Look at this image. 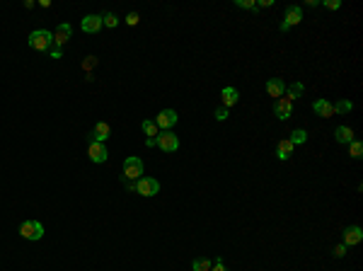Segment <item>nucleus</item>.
<instances>
[{
    "mask_svg": "<svg viewBox=\"0 0 363 271\" xmlns=\"http://www.w3.org/2000/svg\"><path fill=\"white\" fill-rule=\"evenodd\" d=\"M293 145H300V143H305L308 141V131H303V128H295L293 133H290V138H288Z\"/></svg>",
    "mask_w": 363,
    "mask_h": 271,
    "instance_id": "22",
    "label": "nucleus"
},
{
    "mask_svg": "<svg viewBox=\"0 0 363 271\" xmlns=\"http://www.w3.org/2000/svg\"><path fill=\"white\" fill-rule=\"evenodd\" d=\"M272 5H273V0H262L257 7H272Z\"/></svg>",
    "mask_w": 363,
    "mask_h": 271,
    "instance_id": "33",
    "label": "nucleus"
},
{
    "mask_svg": "<svg viewBox=\"0 0 363 271\" xmlns=\"http://www.w3.org/2000/svg\"><path fill=\"white\" fill-rule=\"evenodd\" d=\"M124 177L126 180H141L143 177V160L136 158V155L126 158L124 160Z\"/></svg>",
    "mask_w": 363,
    "mask_h": 271,
    "instance_id": "4",
    "label": "nucleus"
},
{
    "mask_svg": "<svg viewBox=\"0 0 363 271\" xmlns=\"http://www.w3.org/2000/svg\"><path fill=\"white\" fill-rule=\"evenodd\" d=\"M177 111L175 109H163L158 116H155V126L158 128H163V131H172V126L177 124Z\"/></svg>",
    "mask_w": 363,
    "mask_h": 271,
    "instance_id": "6",
    "label": "nucleus"
},
{
    "mask_svg": "<svg viewBox=\"0 0 363 271\" xmlns=\"http://www.w3.org/2000/svg\"><path fill=\"white\" fill-rule=\"evenodd\" d=\"M51 44H54V34L49 29H34L29 34V46L36 49V51H46Z\"/></svg>",
    "mask_w": 363,
    "mask_h": 271,
    "instance_id": "2",
    "label": "nucleus"
},
{
    "mask_svg": "<svg viewBox=\"0 0 363 271\" xmlns=\"http://www.w3.org/2000/svg\"><path fill=\"white\" fill-rule=\"evenodd\" d=\"M322 5H325L327 10H339L342 7V0H325Z\"/></svg>",
    "mask_w": 363,
    "mask_h": 271,
    "instance_id": "27",
    "label": "nucleus"
},
{
    "mask_svg": "<svg viewBox=\"0 0 363 271\" xmlns=\"http://www.w3.org/2000/svg\"><path fill=\"white\" fill-rule=\"evenodd\" d=\"M237 7H242V10H257V2L254 0H235Z\"/></svg>",
    "mask_w": 363,
    "mask_h": 271,
    "instance_id": "25",
    "label": "nucleus"
},
{
    "mask_svg": "<svg viewBox=\"0 0 363 271\" xmlns=\"http://www.w3.org/2000/svg\"><path fill=\"white\" fill-rule=\"evenodd\" d=\"M273 114H276L281 121H286L290 114H293V102L286 99V97H278V99L273 102Z\"/></svg>",
    "mask_w": 363,
    "mask_h": 271,
    "instance_id": "9",
    "label": "nucleus"
},
{
    "mask_svg": "<svg viewBox=\"0 0 363 271\" xmlns=\"http://www.w3.org/2000/svg\"><path fill=\"white\" fill-rule=\"evenodd\" d=\"M300 22H303V10L298 5H290V7H286V19L281 22V32H288L290 27H295Z\"/></svg>",
    "mask_w": 363,
    "mask_h": 271,
    "instance_id": "7",
    "label": "nucleus"
},
{
    "mask_svg": "<svg viewBox=\"0 0 363 271\" xmlns=\"http://www.w3.org/2000/svg\"><path fill=\"white\" fill-rule=\"evenodd\" d=\"M334 138L339 141V143H344V145H349L351 141H354V131L349 126H339L337 131H334Z\"/></svg>",
    "mask_w": 363,
    "mask_h": 271,
    "instance_id": "18",
    "label": "nucleus"
},
{
    "mask_svg": "<svg viewBox=\"0 0 363 271\" xmlns=\"http://www.w3.org/2000/svg\"><path fill=\"white\" fill-rule=\"evenodd\" d=\"M349 155H351L354 160H361V158H363V143H361V141H356V138H354V141L349 143Z\"/></svg>",
    "mask_w": 363,
    "mask_h": 271,
    "instance_id": "20",
    "label": "nucleus"
},
{
    "mask_svg": "<svg viewBox=\"0 0 363 271\" xmlns=\"http://www.w3.org/2000/svg\"><path fill=\"white\" fill-rule=\"evenodd\" d=\"M141 128H143V133L148 136V138H155V136L160 133V128L155 126V121H150V119H145L143 124H141Z\"/></svg>",
    "mask_w": 363,
    "mask_h": 271,
    "instance_id": "21",
    "label": "nucleus"
},
{
    "mask_svg": "<svg viewBox=\"0 0 363 271\" xmlns=\"http://www.w3.org/2000/svg\"><path fill=\"white\" fill-rule=\"evenodd\" d=\"M211 267H213V264H211V259H203V257L191 262V269H194V271H211Z\"/></svg>",
    "mask_w": 363,
    "mask_h": 271,
    "instance_id": "24",
    "label": "nucleus"
},
{
    "mask_svg": "<svg viewBox=\"0 0 363 271\" xmlns=\"http://www.w3.org/2000/svg\"><path fill=\"white\" fill-rule=\"evenodd\" d=\"M102 24H104V27H116V24H119V17L109 12V15H104V17H102Z\"/></svg>",
    "mask_w": 363,
    "mask_h": 271,
    "instance_id": "26",
    "label": "nucleus"
},
{
    "mask_svg": "<svg viewBox=\"0 0 363 271\" xmlns=\"http://www.w3.org/2000/svg\"><path fill=\"white\" fill-rule=\"evenodd\" d=\"M61 56H63L61 54V49H54V51H51V58H61Z\"/></svg>",
    "mask_w": 363,
    "mask_h": 271,
    "instance_id": "34",
    "label": "nucleus"
},
{
    "mask_svg": "<svg viewBox=\"0 0 363 271\" xmlns=\"http://www.w3.org/2000/svg\"><path fill=\"white\" fill-rule=\"evenodd\" d=\"M109 136H111V128H109L107 121H97V126L92 128V138H94L97 143H104Z\"/></svg>",
    "mask_w": 363,
    "mask_h": 271,
    "instance_id": "14",
    "label": "nucleus"
},
{
    "mask_svg": "<svg viewBox=\"0 0 363 271\" xmlns=\"http://www.w3.org/2000/svg\"><path fill=\"white\" fill-rule=\"evenodd\" d=\"M220 97H223V107H225V109L235 107L237 102H240V92H237L235 88H223Z\"/></svg>",
    "mask_w": 363,
    "mask_h": 271,
    "instance_id": "15",
    "label": "nucleus"
},
{
    "mask_svg": "<svg viewBox=\"0 0 363 271\" xmlns=\"http://www.w3.org/2000/svg\"><path fill=\"white\" fill-rule=\"evenodd\" d=\"M213 116H216L218 121H225V119H228V109H225V107L216 109V114H213Z\"/></svg>",
    "mask_w": 363,
    "mask_h": 271,
    "instance_id": "28",
    "label": "nucleus"
},
{
    "mask_svg": "<svg viewBox=\"0 0 363 271\" xmlns=\"http://www.w3.org/2000/svg\"><path fill=\"white\" fill-rule=\"evenodd\" d=\"M94 63H97V58H94V56H88V61H85V68H92Z\"/></svg>",
    "mask_w": 363,
    "mask_h": 271,
    "instance_id": "32",
    "label": "nucleus"
},
{
    "mask_svg": "<svg viewBox=\"0 0 363 271\" xmlns=\"http://www.w3.org/2000/svg\"><path fill=\"white\" fill-rule=\"evenodd\" d=\"M267 92H269V97H283L286 94V83L281 80V78H272L269 83H267Z\"/></svg>",
    "mask_w": 363,
    "mask_h": 271,
    "instance_id": "13",
    "label": "nucleus"
},
{
    "mask_svg": "<svg viewBox=\"0 0 363 271\" xmlns=\"http://www.w3.org/2000/svg\"><path fill=\"white\" fill-rule=\"evenodd\" d=\"M211 271H225V267H223V259H216V264L211 267Z\"/></svg>",
    "mask_w": 363,
    "mask_h": 271,
    "instance_id": "30",
    "label": "nucleus"
},
{
    "mask_svg": "<svg viewBox=\"0 0 363 271\" xmlns=\"http://www.w3.org/2000/svg\"><path fill=\"white\" fill-rule=\"evenodd\" d=\"M126 22H128V24H138V15H136V12H131V15L126 17Z\"/></svg>",
    "mask_w": 363,
    "mask_h": 271,
    "instance_id": "31",
    "label": "nucleus"
},
{
    "mask_svg": "<svg viewBox=\"0 0 363 271\" xmlns=\"http://www.w3.org/2000/svg\"><path fill=\"white\" fill-rule=\"evenodd\" d=\"M312 109H315V114H317V116H322V119H329V116L334 114V107H332L327 99H317V102L312 104Z\"/></svg>",
    "mask_w": 363,
    "mask_h": 271,
    "instance_id": "16",
    "label": "nucleus"
},
{
    "mask_svg": "<svg viewBox=\"0 0 363 271\" xmlns=\"http://www.w3.org/2000/svg\"><path fill=\"white\" fill-rule=\"evenodd\" d=\"M73 34V27L68 22H63V24H58V29L54 32V44H58V49L63 46V44H68V39Z\"/></svg>",
    "mask_w": 363,
    "mask_h": 271,
    "instance_id": "12",
    "label": "nucleus"
},
{
    "mask_svg": "<svg viewBox=\"0 0 363 271\" xmlns=\"http://www.w3.org/2000/svg\"><path fill=\"white\" fill-rule=\"evenodd\" d=\"M131 189L136 194H141V196H155L160 191V181L155 180V177H141V180H136V184Z\"/></svg>",
    "mask_w": 363,
    "mask_h": 271,
    "instance_id": "1",
    "label": "nucleus"
},
{
    "mask_svg": "<svg viewBox=\"0 0 363 271\" xmlns=\"http://www.w3.org/2000/svg\"><path fill=\"white\" fill-rule=\"evenodd\" d=\"M88 155H90L92 163H97V165L107 163V158H109L104 143H97V141H92V143H90V148H88Z\"/></svg>",
    "mask_w": 363,
    "mask_h": 271,
    "instance_id": "8",
    "label": "nucleus"
},
{
    "mask_svg": "<svg viewBox=\"0 0 363 271\" xmlns=\"http://www.w3.org/2000/svg\"><path fill=\"white\" fill-rule=\"evenodd\" d=\"M155 145H158L163 153H175V150H180V138H177L172 131H160V133L155 136Z\"/></svg>",
    "mask_w": 363,
    "mask_h": 271,
    "instance_id": "3",
    "label": "nucleus"
},
{
    "mask_svg": "<svg viewBox=\"0 0 363 271\" xmlns=\"http://www.w3.org/2000/svg\"><path fill=\"white\" fill-rule=\"evenodd\" d=\"M303 90H305V88H303V83H293L290 88H286V99H290V102H293V99H298V97L303 94Z\"/></svg>",
    "mask_w": 363,
    "mask_h": 271,
    "instance_id": "19",
    "label": "nucleus"
},
{
    "mask_svg": "<svg viewBox=\"0 0 363 271\" xmlns=\"http://www.w3.org/2000/svg\"><path fill=\"white\" fill-rule=\"evenodd\" d=\"M19 235L24 240H41L44 237V225L39 220H24L19 225Z\"/></svg>",
    "mask_w": 363,
    "mask_h": 271,
    "instance_id": "5",
    "label": "nucleus"
},
{
    "mask_svg": "<svg viewBox=\"0 0 363 271\" xmlns=\"http://www.w3.org/2000/svg\"><path fill=\"white\" fill-rule=\"evenodd\" d=\"M363 240V230L359 225H349L344 230V245L346 247H354V245H359Z\"/></svg>",
    "mask_w": 363,
    "mask_h": 271,
    "instance_id": "11",
    "label": "nucleus"
},
{
    "mask_svg": "<svg viewBox=\"0 0 363 271\" xmlns=\"http://www.w3.org/2000/svg\"><path fill=\"white\" fill-rule=\"evenodd\" d=\"M334 107V114H349L351 109H354V102H349V99H339L337 104H332Z\"/></svg>",
    "mask_w": 363,
    "mask_h": 271,
    "instance_id": "23",
    "label": "nucleus"
},
{
    "mask_svg": "<svg viewBox=\"0 0 363 271\" xmlns=\"http://www.w3.org/2000/svg\"><path fill=\"white\" fill-rule=\"evenodd\" d=\"M80 27H83V32H88V34H97L104 24H102V15H85L83 22H80Z\"/></svg>",
    "mask_w": 363,
    "mask_h": 271,
    "instance_id": "10",
    "label": "nucleus"
},
{
    "mask_svg": "<svg viewBox=\"0 0 363 271\" xmlns=\"http://www.w3.org/2000/svg\"><path fill=\"white\" fill-rule=\"evenodd\" d=\"M344 254H346V245L342 242V245H337V247H334V257H344Z\"/></svg>",
    "mask_w": 363,
    "mask_h": 271,
    "instance_id": "29",
    "label": "nucleus"
},
{
    "mask_svg": "<svg viewBox=\"0 0 363 271\" xmlns=\"http://www.w3.org/2000/svg\"><path fill=\"white\" fill-rule=\"evenodd\" d=\"M293 148H295V145L290 143L288 138L278 141V145H276V155H278V160H288L290 155H293Z\"/></svg>",
    "mask_w": 363,
    "mask_h": 271,
    "instance_id": "17",
    "label": "nucleus"
}]
</instances>
